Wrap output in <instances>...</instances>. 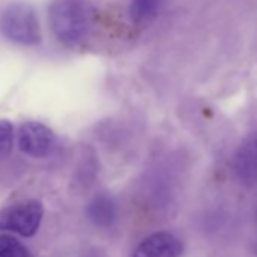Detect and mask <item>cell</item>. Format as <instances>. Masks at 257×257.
I'll return each mask as SVG.
<instances>
[{
    "label": "cell",
    "mask_w": 257,
    "mask_h": 257,
    "mask_svg": "<svg viewBox=\"0 0 257 257\" xmlns=\"http://www.w3.org/2000/svg\"><path fill=\"white\" fill-rule=\"evenodd\" d=\"M56 144V138L50 128L41 122H25L19 131V147L32 158L49 156Z\"/></svg>",
    "instance_id": "4"
},
{
    "label": "cell",
    "mask_w": 257,
    "mask_h": 257,
    "mask_svg": "<svg viewBox=\"0 0 257 257\" xmlns=\"http://www.w3.org/2000/svg\"><path fill=\"white\" fill-rule=\"evenodd\" d=\"M43 206L35 200L20 201L0 209V230L13 231L20 236H34L43 221Z\"/></svg>",
    "instance_id": "3"
},
{
    "label": "cell",
    "mask_w": 257,
    "mask_h": 257,
    "mask_svg": "<svg viewBox=\"0 0 257 257\" xmlns=\"http://www.w3.org/2000/svg\"><path fill=\"white\" fill-rule=\"evenodd\" d=\"M0 257H32L29 249L16 237L0 236Z\"/></svg>",
    "instance_id": "9"
},
{
    "label": "cell",
    "mask_w": 257,
    "mask_h": 257,
    "mask_svg": "<svg viewBox=\"0 0 257 257\" xmlns=\"http://www.w3.org/2000/svg\"><path fill=\"white\" fill-rule=\"evenodd\" d=\"M2 31L7 38L22 46H35L41 41V31L34 10L28 5H11L2 16Z\"/></svg>",
    "instance_id": "2"
},
{
    "label": "cell",
    "mask_w": 257,
    "mask_h": 257,
    "mask_svg": "<svg viewBox=\"0 0 257 257\" xmlns=\"http://www.w3.org/2000/svg\"><path fill=\"white\" fill-rule=\"evenodd\" d=\"M231 170L234 179L243 186H252L257 183V132L251 134L237 147Z\"/></svg>",
    "instance_id": "5"
},
{
    "label": "cell",
    "mask_w": 257,
    "mask_h": 257,
    "mask_svg": "<svg viewBox=\"0 0 257 257\" xmlns=\"http://www.w3.org/2000/svg\"><path fill=\"white\" fill-rule=\"evenodd\" d=\"M161 0H132L131 4V16L134 22L138 25L150 23L159 10Z\"/></svg>",
    "instance_id": "8"
},
{
    "label": "cell",
    "mask_w": 257,
    "mask_h": 257,
    "mask_svg": "<svg viewBox=\"0 0 257 257\" xmlns=\"http://www.w3.org/2000/svg\"><path fill=\"white\" fill-rule=\"evenodd\" d=\"M182 240L168 231H158L146 237L134 251L132 257H182Z\"/></svg>",
    "instance_id": "6"
},
{
    "label": "cell",
    "mask_w": 257,
    "mask_h": 257,
    "mask_svg": "<svg viewBox=\"0 0 257 257\" xmlns=\"http://www.w3.org/2000/svg\"><path fill=\"white\" fill-rule=\"evenodd\" d=\"M14 140V128L10 121H0V155L10 153Z\"/></svg>",
    "instance_id": "10"
},
{
    "label": "cell",
    "mask_w": 257,
    "mask_h": 257,
    "mask_svg": "<svg viewBox=\"0 0 257 257\" xmlns=\"http://www.w3.org/2000/svg\"><path fill=\"white\" fill-rule=\"evenodd\" d=\"M92 20V8L88 0H55L50 7V25L59 41L77 44L82 41Z\"/></svg>",
    "instance_id": "1"
},
{
    "label": "cell",
    "mask_w": 257,
    "mask_h": 257,
    "mask_svg": "<svg viewBox=\"0 0 257 257\" xmlns=\"http://www.w3.org/2000/svg\"><path fill=\"white\" fill-rule=\"evenodd\" d=\"M88 216L97 225H109L115 218V204L107 197H97L88 207Z\"/></svg>",
    "instance_id": "7"
}]
</instances>
